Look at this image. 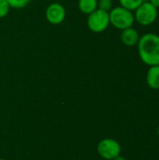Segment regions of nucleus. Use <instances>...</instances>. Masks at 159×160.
Wrapping results in <instances>:
<instances>
[{
  "label": "nucleus",
  "instance_id": "1",
  "mask_svg": "<svg viewBox=\"0 0 159 160\" xmlns=\"http://www.w3.org/2000/svg\"><path fill=\"white\" fill-rule=\"evenodd\" d=\"M139 56L147 66L159 65V36L155 33L142 35L137 44Z\"/></svg>",
  "mask_w": 159,
  "mask_h": 160
},
{
  "label": "nucleus",
  "instance_id": "2",
  "mask_svg": "<svg viewBox=\"0 0 159 160\" xmlns=\"http://www.w3.org/2000/svg\"><path fill=\"white\" fill-rule=\"evenodd\" d=\"M109 17L110 24L119 30L131 27L135 22L134 13L121 6L112 8L109 11Z\"/></svg>",
  "mask_w": 159,
  "mask_h": 160
},
{
  "label": "nucleus",
  "instance_id": "3",
  "mask_svg": "<svg viewBox=\"0 0 159 160\" xmlns=\"http://www.w3.org/2000/svg\"><path fill=\"white\" fill-rule=\"evenodd\" d=\"M157 8H155L150 2H143L135 11V21L143 26H149L153 24L157 18Z\"/></svg>",
  "mask_w": 159,
  "mask_h": 160
},
{
  "label": "nucleus",
  "instance_id": "4",
  "mask_svg": "<svg viewBox=\"0 0 159 160\" xmlns=\"http://www.w3.org/2000/svg\"><path fill=\"white\" fill-rule=\"evenodd\" d=\"M110 25L109 12L97 8L88 15L87 26L94 33L104 32Z\"/></svg>",
  "mask_w": 159,
  "mask_h": 160
},
{
  "label": "nucleus",
  "instance_id": "5",
  "mask_svg": "<svg viewBox=\"0 0 159 160\" xmlns=\"http://www.w3.org/2000/svg\"><path fill=\"white\" fill-rule=\"evenodd\" d=\"M97 153L104 159L112 160L121 154V145L113 139H103L97 144Z\"/></svg>",
  "mask_w": 159,
  "mask_h": 160
},
{
  "label": "nucleus",
  "instance_id": "6",
  "mask_svg": "<svg viewBox=\"0 0 159 160\" xmlns=\"http://www.w3.org/2000/svg\"><path fill=\"white\" fill-rule=\"evenodd\" d=\"M45 16L50 23L57 25L64 22L66 18V9L64 6L59 3H52L46 8Z\"/></svg>",
  "mask_w": 159,
  "mask_h": 160
},
{
  "label": "nucleus",
  "instance_id": "7",
  "mask_svg": "<svg viewBox=\"0 0 159 160\" xmlns=\"http://www.w3.org/2000/svg\"><path fill=\"white\" fill-rule=\"evenodd\" d=\"M140 38H141V36H140L139 32L132 26L122 30L121 40H122L123 44L127 47L136 46L139 42Z\"/></svg>",
  "mask_w": 159,
  "mask_h": 160
},
{
  "label": "nucleus",
  "instance_id": "8",
  "mask_svg": "<svg viewBox=\"0 0 159 160\" xmlns=\"http://www.w3.org/2000/svg\"><path fill=\"white\" fill-rule=\"evenodd\" d=\"M146 82L151 89H159V65L149 68L146 74Z\"/></svg>",
  "mask_w": 159,
  "mask_h": 160
},
{
  "label": "nucleus",
  "instance_id": "9",
  "mask_svg": "<svg viewBox=\"0 0 159 160\" xmlns=\"http://www.w3.org/2000/svg\"><path fill=\"white\" fill-rule=\"evenodd\" d=\"M78 7L81 12L89 15L97 8V0H79Z\"/></svg>",
  "mask_w": 159,
  "mask_h": 160
},
{
  "label": "nucleus",
  "instance_id": "10",
  "mask_svg": "<svg viewBox=\"0 0 159 160\" xmlns=\"http://www.w3.org/2000/svg\"><path fill=\"white\" fill-rule=\"evenodd\" d=\"M119 2L121 7L133 12L144 2V0H119Z\"/></svg>",
  "mask_w": 159,
  "mask_h": 160
},
{
  "label": "nucleus",
  "instance_id": "11",
  "mask_svg": "<svg viewBox=\"0 0 159 160\" xmlns=\"http://www.w3.org/2000/svg\"><path fill=\"white\" fill-rule=\"evenodd\" d=\"M7 2L8 3L10 8H25L29 4L30 0H7Z\"/></svg>",
  "mask_w": 159,
  "mask_h": 160
},
{
  "label": "nucleus",
  "instance_id": "12",
  "mask_svg": "<svg viewBox=\"0 0 159 160\" xmlns=\"http://www.w3.org/2000/svg\"><path fill=\"white\" fill-rule=\"evenodd\" d=\"M97 8L109 12L112 8V0H97Z\"/></svg>",
  "mask_w": 159,
  "mask_h": 160
},
{
  "label": "nucleus",
  "instance_id": "13",
  "mask_svg": "<svg viewBox=\"0 0 159 160\" xmlns=\"http://www.w3.org/2000/svg\"><path fill=\"white\" fill-rule=\"evenodd\" d=\"M9 5L7 0H0V19L6 17L9 12Z\"/></svg>",
  "mask_w": 159,
  "mask_h": 160
},
{
  "label": "nucleus",
  "instance_id": "14",
  "mask_svg": "<svg viewBox=\"0 0 159 160\" xmlns=\"http://www.w3.org/2000/svg\"><path fill=\"white\" fill-rule=\"evenodd\" d=\"M149 2L157 8H159V0H149Z\"/></svg>",
  "mask_w": 159,
  "mask_h": 160
},
{
  "label": "nucleus",
  "instance_id": "15",
  "mask_svg": "<svg viewBox=\"0 0 159 160\" xmlns=\"http://www.w3.org/2000/svg\"><path fill=\"white\" fill-rule=\"evenodd\" d=\"M112 160H127L126 159V158H124V157H122V156H118V157H116L114 159H112Z\"/></svg>",
  "mask_w": 159,
  "mask_h": 160
},
{
  "label": "nucleus",
  "instance_id": "16",
  "mask_svg": "<svg viewBox=\"0 0 159 160\" xmlns=\"http://www.w3.org/2000/svg\"><path fill=\"white\" fill-rule=\"evenodd\" d=\"M157 135H158V137H159V127H158V128H157Z\"/></svg>",
  "mask_w": 159,
  "mask_h": 160
},
{
  "label": "nucleus",
  "instance_id": "17",
  "mask_svg": "<svg viewBox=\"0 0 159 160\" xmlns=\"http://www.w3.org/2000/svg\"><path fill=\"white\" fill-rule=\"evenodd\" d=\"M0 160H5V159H3V158H0Z\"/></svg>",
  "mask_w": 159,
  "mask_h": 160
}]
</instances>
